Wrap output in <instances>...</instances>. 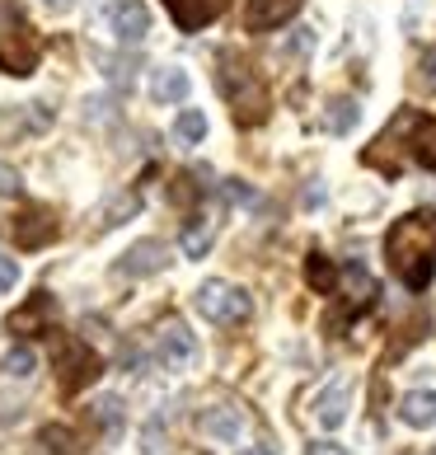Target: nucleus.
<instances>
[{"mask_svg": "<svg viewBox=\"0 0 436 455\" xmlns=\"http://www.w3.org/2000/svg\"><path fill=\"white\" fill-rule=\"evenodd\" d=\"M47 324H52V296H47V291H38L28 306H20V310L10 315V329L14 333H43Z\"/></svg>", "mask_w": 436, "mask_h": 455, "instance_id": "obj_15", "label": "nucleus"}, {"mask_svg": "<svg viewBox=\"0 0 436 455\" xmlns=\"http://www.w3.org/2000/svg\"><path fill=\"white\" fill-rule=\"evenodd\" d=\"M57 212L52 207H24L20 216H14V244L20 249H43L57 240Z\"/></svg>", "mask_w": 436, "mask_h": 455, "instance_id": "obj_7", "label": "nucleus"}, {"mask_svg": "<svg viewBox=\"0 0 436 455\" xmlns=\"http://www.w3.org/2000/svg\"><path fill=\"white\" fill-rule=\"evenodd\" d=\"M155 352H160V362L170 366V371H183L193 362V352H197V343H193V333H188V324H164L160 329V343H155Z\"/></svg>", "mask_w": 436, "mask_h": 455, "instance_id": "obj_11", "label": "nucleus"}, {"mask_svg": "<svg viewBox=\"0 0 436 455\" xmlns=\"http://www.w3.org/2000/svg\"><path fill=\"white\" fill-rule=\"evenodd\" d=\"M417 160H423L427 170H436V123H427L417 132Z\"/></svg>", "mask_w": 436, "mask_h": 455, "instance_id": "obj_25", "label": "nucleus"}, {"mask_svg": "<svg viewBox=\"0 0 436 455\" xmlns=\"http://www.w3.org/2000/svg\"><path fill=\"white\" fill-rule=\"evenodd\" d=\"M226 197H230V202H240V207H254V202H258V193L249 188V183H240V179H230V183H226Z\"/></svg>", "mask_w": 436, "mask_h": 455, "instance_id": "obj_28", "label": "nucleus"}, {"mask_svg": "<svg viewBox=\"0 0 436 455\" xmlns=\"http://www.w3.org/2000/svg\"><path fill=\"white\" fill-rule=\"evenodd\" d=\"M20 193H24V179H20V170L0 160V197H20Z\"/></svg>", "mask_w": 436, "mask_h": 455, "instance_id": "obj_27", "label": "nucleus"}, {"mask_svg": "<svg viewBox=\"0 0 436 455\" xmlns=\"http://www.w3.org/2000/svg\"><path fill=\"white\" fill-rule=\"evenodd\" d=\"M43 442H47V451H57V455H75L71 451V432H61V427H47Z\"/></svg>", "mask_w": 436, "mask_h": 455, "instance_id": "obj_29", "label": "nucleus"}, {"mask_svg": "<svg viewBox=\"0 0 436 455\" xmlns=\"http://www.w3.org/2000/svg\"><path fill=\"white\" fill-rule=\"evenodd\" d=\"M164 5H170L174 24H178L183 33H197V28H207L211 20H221L230 0H164Z\"/></svg>", "mask_w": 436, "mask_h": 455, "instance_id": "obj_10", "label": "nucleus"}, {"mask_svg": "<svg viewBox=\"0 0 436 455\" xmlns=\"http://www.w3.org/2000/svg\"><path fill=\"white\" fill-rule=\"evenodd\" d=\"M164 267H170V244H164V240H137L123 259H117L113 273L127 277V282H141V277L164 273Z\"/></svg>", "mask_w": 436, "mask_h": 455, "instance_id": "obj_6", "label": "nucleus"}, {"mask_svg": "<svg viewBox=\"0 0 436 455\" xmlns=\"http://www.w3.org/2000/svg\"><path fill=\"white\" fill-rule=\"evenodd\" d=\"M216 85H221L226 104L234 108V117H240V123H263V117H267V90H263V80L240 61V52H221Z\"/></svg>", "mask_w": 436, "mask_h": 455, "instance_id": "obj_2", "label": "nucleus"}, {"mask_svg": "<svg viewBox=\"0 0 436 455\" xmlns=\"http://www.w3.org/2000/svg\"><path fill=\"white\" fill-rule=\"evenodd\" d=\"M0 71L5 76H28L33 66H38V38H33V28L24 24V14L14 10H0Z\"/></svg>", "mask_w": 436, "mask_h": 455, "instance_id": "obj_3", "label": "nucleus"}, {"mask_svg": "<svg viewBox=\"0 0 436 455\" xmlns=\"http://www.w3.org/2000/svg\"><path fill=\"white\" fill-rule=\"evenodd\" d=\"M399 423L408 427H436V390H413L399 399Z\"/></svg>", "mask_w": 436, "mask_h": 455, "instance_id": "obj_16", "label": "nucleus"}, {"mask_svg": "<svg viewBox=\"0 0 436 455\" xmlns=\"http://www.w3.org/2000/svg\"><path fill=\"white\" fill-rule=\"evenodd\" d=\"M193 90V80L183 66H160V71H150V99L155 104H183Z\"/></svg>", "mask_w": 436, "mask_h": 455, "instance_id": "obj_13", "label": "nucleus"}, {"mask_svg": "<svg viewBox=\"0 0 436 455\" xmlns=\"http://www.w3.org/2000/svg\"><path fill=\"white\" fill-rule=\"evenodd\" d=\"M310 286L314 291H329L333 286V263H324L320 254H310Z\"/></svg>", "mask_w": 436, "mask_h": 455, "instance_id": "obj_26", "label": "nucleus"}, {"mask_svg": "<svg viewBox=\"0 0 436 455\" xmlns=\"http://www.w3.org/2000/svg\"><path fill=\"white\" fill-rule=\"evenodd\" d=\"M305 0H249L244 10V28H281Z\"/></svg>", "mask_w": 436, "mask_h": 455, "instance_id": "obj_12", "label": "nucleus"}, {"mask_svg": "<svg viewBox=\"0 0 436 455\" xmlns=\"http://www.w3.org/2000/svg\"><path fill=\"white\" fill-rule=\"evenodd\" d=\"M14 282H20V263L0 254V291H14Z\"/></svg>", "mask_w": 436, "mask_h": 455, "instance_id": "obj_31", "label": "nucleus"}, {"mask_svg": "<svg viewBox=\"0 0 436 455\" xmlns=\"http://www.w3.org/2000/svg\"><path fill=\"white\" fill-rule=\"evenodd\" d=\"M193 306L202 319H211V324H221V329L244 324L249 310H254L249 306V291H240V286H230V282H202L193 296Z\"/></svg>", "mask_w": 436, "mask_h": 455, "instance_id": "obj_4", "label": "nucleus"}, {"mask_svg": "<svg viewBox=\"0 0 436 455\" xmlns=\"http://www.w3.org/2000/svg\"><path fill=\"white\" fill-rule=\"evenodd\" d=\"M347 409H352V380L338 376L333 385L320 390V399H314V423H320L324 432H333V427L347 423Z\"/></svg>", "mask_w": 436, "mask_h": 455, "instance_id": "obj_8", "label": "nucleus"}, {"mask_svg": "<svg viewBox=\"0 0 436 455\" xmlns=\"http://www.w3.org/2000/svg\"><path fill=\"white\" fill-rule=\"evenodd\" d=\"M384 259L399 273V282L423 291L436 273V216L413 212L404 221H394V230L384 235Z\"/></svg>", "mask_w": 436, "mask_h": 455, "instance_id": "obj_1", "label": "nucleus"}, {"mask_svg": "<svg viewBox=\"0 0 436 455\" xmlns=\"http://www.w3.org/2000/svg\"><path fill=\"white\" fill-rule=\"evenodd\" d=\"M357 117H361V104H357V99H329V104H324V132H329V137H347V132L352 127H357Z\"/></svg>", "mask_w": 436, "mask_h": 455, "instance_id": "obj_17", "label": "nucleus"}, {"mask_svg": "<svg viewBox=\"0 0 436 455\" xmlns=\"http://www.w3.org/2000/svg\"><path fill=\"white\" fill-rule=\"evenodd\" d=\"M423 455H436V451H423Z\"/></svg>", "mask_w": 436, "mask_h": 455, "instance_id": "obj_35", "label": "nucleus"}, {"mask_svg": "<svg viewBox=\"0 0 436 455\" xmlns=\"http://www.w3.org/2000/svg\"><path fill=\"white\" fill-rule=\"evenodd\" d=\"M207 249H211V226H188L183 230V254L188 259H202Z\"/></svg>", "mask_w": 436, "mask_h": 455, "instance_id": "obj_24", "label": "nucleus"}, {"mask_svg": "<svg viewBox=\"0 0 436 455\" xmlns=\"http://www.w3.org/2000/svg\"><path fill=\"white\" fill-rule=\"evenodd\" d=\"M47 5H52V10H71L75 0H47Z\"/></svg>", "mask_w": 436, "mask_h": 455, "instance_id": "obj_34", "label": "nucleus"}, {"mask_svg": "<svg viewBox=\"0 0 436 455\" xmlns=\"http://www.w3.org/2000/svg\"><path fill=\"white\" fill-rule=\"evenodd\" d=\"M113 33L123 43H141L150 33V10L141 5V0H123V5L113 10Z\"/></svg>", "mask_w": 436, "mask_h": 455, "instance_id": "obj_14", "label": "nucleus"}, {"mask_svg": "<svg viewBox=\"0 0 436 455\" xmlns=\"http://www.w3.org/2000/svg\"><path fill=\"white\" fill-rule=\"evenodd\" d=\"M305 455H347V451H343L338 442H314V446H310Z\"/></svg>", "mask_w": 436, "mask_h": 455, "instance_id": "obj_32", "label": "nucleus"}, {"mask_svg": "<svg viewBox=\"0 0 436 455\" xmlns=\"http://www.w3.org/2000/svg\"><path fill=\"white\" fill-rule=\"evenodd\" d=\"M141 455H174V451H170V436H164V423H160V418H150V423L141 427Z\"/></svg>", "mask_w": 436, "mask_h": 455, "instance_id": "obj_22", "label": "nucleus"}, {"mask_svg": "<svg viewBox=\"0 0 436 455\" xmlns=\"http://www.w3.org/2000/svg\"><path fill=\"white\" fill-rule=\"evenodd\" d=\"M94 423H104V432H117V423H123V399L117 395H104L94 403Z\"/></svg>", "mask_w": 436, "mask_h": 455, "instance_id": "obj_23", "label": "nucleus"}, {"mask_svg": "<svg viewBox=\"0 0 436 455\" xmlns=\"http://www.w3.org/2000/svg\"><path fill=\"white\" fill-rule=\"evenodd\" d=\"M174 137L183 141V146H197L207 137V113L202 108H183L178 117H174Z\"/></svg>", "mask_w": 436, "mask_h": 455, "instance_id": "obj_20", "label": "nucleus"}, {"mask_svg": "<svg viewBox=\"0 0 436 455\" xmlns=\"http://www.w3.org/2000/svg\"><path fill=\"white\" fill-rule=\"evenodd\" d=\"M33 366H38L33 347H10L5 362H0V380H20V385H28V380H33Z\"/></svg>", "mask_w": 436, "mask_h": 455, "instance_id": "obj_19", "label": "nucleus"}, {"mask_svg": "<svg viewBox=\"0 0 436 455\" xmlns=\"http://www.w3.org/2000/svg\"><path fill=\"white\" fill-rule=\"evenodd\" d=\"M137 212H141V197H137V193H123V197H117L113 207L104 212V216H99V230H113V226H123L127 216H137Z\"/></svg>", "mask_w": 436, "mask_h": 455, "instance_id": "obj_21", "label": "nucleus"}, {"mask_svg": "<svg viewBox=\"0 0 436 455\" xmlns=\"http://www.w3.org/2000/svg\"><path fill=\"white\" fill-rule=\"evenodd\" d=\"M417 85H423V90H436V47L423 57V66H417Z\"/></svg>", "mask_w": 436, "mask_h": 455, "instance_id": "obj_30", "label": "nucleus"}, {"mask_svg": "<svg viewBox=\"0 0 436 455\" xmlns=\"http://www.w3.org/2000/svg\"><path fill=\"white\" fill-rule=\"evenodd\" d=\"M99 376V357L80 343V339H66L57 347V380H61V395H75Z\"/></svg>", "mask_w": 436, "mask_h": 455, "instance_id": "obj_5", "label": "nucleus"}, {"mask_svg": "<svg viewBox=\"0 0 436 455\" xmlns=\"http://www.w3.org/2000/svg\"><path fill=\"white\" fill-rule=\"evenodd\" d=\"M310 52H314V28L310 24H296L287 38H281V47H277V57L287 61V66H300Z\"/></svg>", "mask_w": 436, "mask_h": 455, "instance_id": "obj_18", "label": "nucleus"}, {"mask_svg": "<svg viewBox=\"0 0 436 455\" xmlns=\"http://www.w3.org/2000/svg\"><path fill=\"white\" fill-rule=\"evenodd\" d=\"M240 455H277V446H273V442H258V446H249V451H240Z\"/></svg>", "mask_w": 436, "mask_h": 455, "instance_id": "obj_33", "label": "nucleus"}, {"mask_svg": "<svg viewBox=\"0 0 436 455\" xmlns=\"http://www.w3.org/2000/svg\"><path fill=\"white\" fill-rule=\"evenodd\" d=\"M197 427H202V436H211V442H226V446H234V442L249 432L244 413L234 409V403H216V409H207L202 418H197Z\"/></svg>", "mask_w": 436, "mask_h": 455, "instance_id": "obj_9", "label": "nucleus"}]
</instances>
